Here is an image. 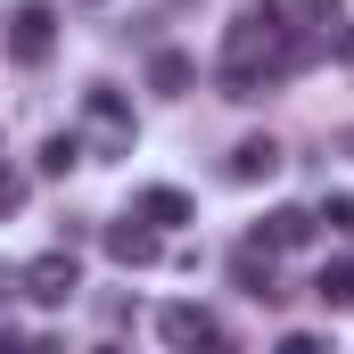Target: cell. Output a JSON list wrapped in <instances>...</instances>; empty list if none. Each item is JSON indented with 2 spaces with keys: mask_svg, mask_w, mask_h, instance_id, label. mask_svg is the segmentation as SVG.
<instances>
[{
  "mask_svg": "<svg viewBox=\"0 0 354 354\" xmlns=\"http://www.w3.org/2000/svg\"><path fill=\"white\" fill-rule=\"evenodd\" d=\"M83 124H91V140H99V157H132V107H124L107 83L83 91Z\"/></svg>",
  "mask_w": 354,
  "mask_h": 354,
  "instance_id": "1",
  "label": "cell"
},
{
  "mask_svg": "<svg viewBox=\"0 0 354 354\" xmlns=\"http://www.w3.org/2000/svg\"><path fill=\"white\" fill-rule=\"evenodd\" d=\"M157 338L174 354H223V322H214L206 305H165V313H157Z\"/></svg>",
  "mask_w": 354,
  "mask_h": 354,
  "instance_id": "2",
  "label": "cell"
},
{
  "mask_svg": "<svg viewBox=\"0 0 354 354\" xmlns=\"http://www.w3.org/2000/svg\"><path fill=\"white\" fill-rule=\"evenodd\" d=\"M50 41H58L50 0H17V17H8V58H17V66H41V58H50Z\"/></svg>",
  "mask_w": 354,
  "mask_h": 354,
  "instance_id": "3",
  "label": "cell"
},
{
  "mask_svg": "<svg viewBox=\"0 0 354 354\" xmlns=\"http://www.w3.org/2000/svg\"><path fill=\"white\" fill-rule=\"evenodd\" d=\"M17 280H25V297H33V305H66V297L83 288V272H75V256H66V248H50V256H33V264L17 272Z\"/></svg>",
  "mask_w": 354,
  "mask_h": 354,
  "instance_id": "4",
  "label": "cell"
},
{
  "mask_svg": "<svg viewBox=\"0 0 354 354\" xmlns=\"http://www.w3.org/2000/svg\"><path fill=\"white\" fill-rule=\"evenodd\" d=\"M107 256H115L124 272L157 264V223H149V214H124V223H107Z\"/></svg>",
  "mask_w": 354,
  "mask_h": 354,
  "instance_id": "5",
  "label": "cell"
},
{
  "mask_svg": "<svg viewBox=\"0 0 354 354\" xmlns=\"http://www.w3.org/2000/svg\"><path fill=\"white\" fill-rule=\"evenodd\" d=\"M313 239V214L305 206H272L264 223H256V248H272V256H288V248H305Z\"/></svg>",
  "mask_w": 354,
  "mask_h": 354,
  "instance_id": "6",
  "label": "cell"
},
{
  "mask_svg": "<svg viewBox=\"0 0 354 354\" xmlns=\"http://www.w3.org/2000/svg\"><path fill=\"white\" fill-rule=\"evenodd\" d=\"M272 174H280V140L256 132V140H239V149H231V181H272Z\"/></svg>",
  "mask_w": 354,
  "mask_h": 354,
  "instance_id": "7",
  "label": "cell"
},
{
  "mask_svg": "<svg viewBox=\"0 0 354 354\" xmlns=\"http://www.w3.org/2000/svg\"><path fill=\"white\" fill-rule=\"evenodd\" d=\"M189 83H198V66H189L181 50H157V58H149V91H165V99H181Z\"/></svg>",
  "mask_w": 354,
  "mask_h": 354,
  "instance_id": "8",
  "label": "cell"
},
{
  "mask_svg": "<svg viewBox=\"0 0 354 354\" xmlns=\"http://www.w3.org/2000/svg\"><path fill=\"white\" fill-rule=\"evenodd\" d=\"M338 8H346V0H288L297 33H330V25H338Z\"/></svg>",
  "mask_w": 354,
  "mask_h": 354,
  "instance_id": "9",
  "label": "cell"
},
{
  "mask_svg": "<svg viewBox=\"0 0 354 354\" xmlns=\"http://www.w3.org/2000/svg\"><path fill=\"white\" fill-rule=\"evenodd\" d=\"M140 214L149 223H189V198L181 189H140Z\"/></svg>",
  "mask_w": 354,
  "mask_h": 354,
  "instance_id": "10",
  "label": "cell"
},
{
  "mask_svg": "<svg viewBox=\"0 0 354 354\" xmlns=\"http://www.w3.org/2000/svg\"><path fill=\"white\" fill-rule=\"evenodd\" d=\"M313 288H322V305H338V313H354V264H330L322 280H313Z\"/></svg>",
  "mask_w": 354,
  "mask_h": 354,
  "instance_id": "11",
  "label": "cell"
},
{
  "mask_svg": "<svg viewBox=\"0 0 354 354\" xmlns=\"http://www.w3.org/2000/svg\"><path fill=\"white\" fill-rule=\"evenodd\" d=\"M75 157H83V140H75V132H50V140H41V174H66Z\"/></svg>",
  "mask_w": 354,
  "mask_h": 354,
  "instance_id": "12",
  "label": "cell"
},
{
  "mask_svg": "<svg viewBox=\"0 0 354 354\" xmlns=\"http://www.w3.org/2000/svg\"><path fill=\"white\" fill-rule=\"evenodd\" d=\"M239 288H248V297H280V280H272V264H256V256H239Z\"/></svg>",
  "mask_w": 354,
  "mask_h": 354,
  "instance_id": "13",
  "label": "cell"
},
{
  "mask_svg": "<svg viewBox=\"0 0 354 354\" xmlns=\"http://www.w3.org/2000/svg\"><path fill=\"white\" fill-rule=\"evenodd\" d=\"M322 223L330 231H354V198H322Z\"/></svg>",
  "mask_w": 354,
  "mask_h": 354,
  "instance_id": "14",
  "label": "cell"
},
{
  "mask_svg": "<svg viewBox=\"0 0 354 354\" xmlns=\"http://www.w3.org/2000/svg\"><path fill=\"white\" fill-rule=\"evenodd\" d=\"M272 354H330V346H322V338H305V330H288V338H280Z\"/></svg>",
  "mask_w": 354,
  "mask_h": 354,
  "instance_id": "15",
  "label": "cell"
},
{
  "mask_svg": "<svg viewBox=\"0 0 354 354\" xmlns=\"http://www.w3.org/2000/svg\"><path fill=\"white\" fill-rule=\"evenodd\" d=\"M338 58H354V25H346V33H338Z\"/></svg>",
  "mask_w": 354,
  "mask_h": 354,
  "instance_id": "16",
  "label": "cell"
},
{
  "mask_svg": "<svg viewBox=\"0 0 354 354\" xmlns=\"http://www.w3.org/2000/svg\"><path fill=\"white\" fill-rule=\"evenodd\" d=\"M91 354H115V346H91Z\"/></svg>",
  "mask_w": 354,
  "mask_h": 354,
  "instance_id": "17",
  "label": "cell"
},
{
  "mask_svg": "<svg viewBox=\"0 0 354 354\" xmlns=\"http://www.w3.org/2000/svg\"><path fill=\"white\" fill-rule=\"evenodd\" d=\"M346 149H354V132H346Z\"/></svg>",
  "mask_w": 354,
  "mask_h": 354,
  "instance_id": "18",
  "label": "cell"
}]
</instances>
